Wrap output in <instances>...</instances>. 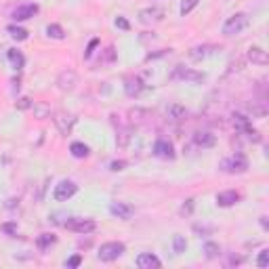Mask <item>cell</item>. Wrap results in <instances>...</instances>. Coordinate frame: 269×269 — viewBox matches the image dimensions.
I'll return each mask as SVG.
<instances>
[{"label": "cell", "mask_w": 269, "mask_h": 269, "mask_svg": "<svg viewBox=\"0 0 269 269\" xmlns=\"http://www.w3.org/2000/svg\"><path fill=\"white\" fill-rule=\"evenodd\" d=\"M248 23H251V19H248L246 13H235V15H232L223 23V34L235 36V34H240V32H244L248 28Z\"/></svg>", "instance_id": "cell-1"}, {"label": "cell", "mask_w": 269, "mask_h": 269, "mask_svg": "<svg viewBox=\"0 0 269 269\" xmlns=\"http://www.w3.org/2000/svg\"><path fill=\"white\" fill-rule=\"evenodd\" d=\"M124 251H126V246L122 244V242H107V244H101L97 254H99V259L103 261V263H112V261L122 257Z\"/></svg>", "instance_id": "cell-2"}, {"label": "cell", "mask_w": 269, "mask_h": 269, "mask_svg": "<svg viewBox=\"0 0 269 269\" xmlns=\"http://www.w3.org/2000/svg\"><path fill=\"white\" fill-rule=\"evenodd\" d=\"M69 232H76V234H91L97 229V223L93 219H80V217H72V219H67L63 223Z\"/></svg>", "instance_id": "cell-3"}, {"label": "cell", "mask_w": 269, "mask_h": 269, "mask_svg": "<svg viewBox=\"0 0 269 269\" xmlns=\"http://www.w3.org/2000/svg\"><path fill=\"white\" fill-rule=\"evenodd\" d=\"M76 191H78V185H76L74 181H61L55 185L53 189V198L57 202H67L69 198L76 196Z\"/></svg>", "instance_id": "cell-4"}, {"label": "cell", "mask_w": 269, "mask_h": 269, "mask_svg": "<svg viewBox=\"0 0 269 269\" xmlns=\"http://www.w3.org/2000/svg\"><path fill=\"white\" fill-rule=\"evenodd\" d=\"M223 170H227V172H246L248 170V160H246V156L242 151H235L232 158L229 160H225L223 162Z\"/></svg>", "instance_id": "cell-5"}, {"label": "cell", "mask_w": 269, "mask_h": 269, "mask_svg": "<svg viewBox=\"0 0 269 269\" xmlns=\"http://www.w3.org/2000/svg\"><path fill=\"white\" fill-rule=\"evenodd\" d=\"M38 11H40V6L36 2H25V4H19L15 11H13V19L15 21H28L34 15H38Z\"/></svg>", "instance_id": "cell-6"}, {"label": "cell", "mask_w": 269, "mask_h": 269, "mask_svg": "<svg viewBox=\"0 0 269 269\" xmlns=\"http://www.w3.org/2000/svg\"><path fill=\"white\" fill-rule=\"evenodd\" d=\"M53 120H55V126L59 129L61 134H69L72 129H74V124H76L74 114H66V112H57Z\"/></svg>", "instance_id": "cell-7"}, {"label": "cell", "mask_w": 269, "mask_h": 269, "mask_svg": "<svg viewBox=\"0 0 269 269\" xmlns=\"http://www.w3.org/2000/svg\"><path fill=\"white\" fill-rule=\"evenodd\" d=\"M172 78H175V80H185V82H202L204 74L196 72V69H191V67H185V66H177L175 72H172Z\"/></svg>", "instance_id": "cell-8"}, {"label": "cell", "mask_w": 269, "mask_h": 269, "mask_svg": "<svg viewBox=\"0 0 269 269\" xmlns=\"http://www.w3.org/2000/svg\"><path fill=\"white\" fill-rule=\"evenodd\" d=\"M76 82H78V76H76L74 69H63V72L57 76V88L63 93L72 91V88L76 86Z\"/></svg>", "instance_id": "cell-9"}, {"label": "cell", "mask_w": 269, "mask_h": 269, "mask_svg": "<svg viewBox=\"0 0 269 269\" xmlns=\"http://www.w3.org/2000/svg\"><path fill=\"white\" fill-rule=\"evenodd\" d=\"M164 19V11L160 6H150V9H143L139 13V21L141 23H158Z\"/></svg>", "instance_id": "cell-10"}, {"label": "cell", "mask_w": 269, "mask_h": 269, "mask_svg": "<svg viewBox=\"0 0 269 269\" xmlns=\"http://www.w3.org/2000/svg\"><path fill=\"white\" fill-rule=\"evenodd\" d=\"M153 153H156L158 158H162V160H172V158H175V147H172L170 141L158 139L156 143H153Z\"/></svg>", "instance_id": "cell-11"}, {"label": "cell", "mask_w": 269, "mask_h": 269, "mask_svg": "<svg viewBox=\"0 0 269 269\" xmlns=\"http://www.w3.org/2000/svg\"><path fill=\"white\" fill-rule=\"evenodd\" d=\"M110 213L114 217H118V219H122V221H129L131 217L134 215V208L131 206V204H126V202H114L110 206Z\"/></svg>", "instance_id": "cell-12"}, {"label": "cell", "mask_w": 269, "mask_h": 269, "mask_svg": "<svg viewBox=\"0 0 269 269\" xmlns=\"http://www.w3.org/2000/svg\"><path fill=\"white\" fill-rule=\"evenodd\" d=\"M137 265L139 269H158V267H162V261L151 252H143L137 257Z\"/></svg>", "instance_id": "cell-13"}, {"label": "cell", "mask_w": 269, "mask_h": 269, "mask_svg": "<svg viewBox=\"0 0 269 269\" xmlns=\"http://www.w3.org/2000/svg\"><path fill=\"white\" fill-rule=\"evenodd\" d=\"M124 91L129 97H137V95H141V91H143V80H141L139 76H129L126 84H124Z\"/></svg>", "instance_id": "cell-14"}, {"label": "cell", "mask_w": 269, "mask_h": 269, "mask_svg": "<svg viewBox=\"0 0 269 269\" xmlns=\"http://www.w3.org/2000/svg\"><path fill=\"white\" fill-rule=\"evenodd\" d=\"M240 200V194L238 191H234V189H227V191H221L219 196H217V204L223 208H227V206H234V204H238Z\"/></svg>", "instance_id": "cell-15"}, {"label": "cell", "mask_w": 269, "mask_h": 269, "mask_svg": "<svg viewBox=\"0 0 269 269\" xmlns=\"http://www.w3.org/2000/svg\"><path fill=\"white\" fill-rule=\"evenodd\" d=\"M194 143L198 147H202V150H208V147H213L217 143V137L213 133H208V131H204V133H196L194 134Z\"/></svg>", "instance_id": "cell-16"}, {"label": "cell", "mask_w": 269, "mask_h": 269, "mask_svg": "<svg viewBox=\"0 0 269 269\" xmlns=\"http://www.w3.org/2000/svg\"><path fill=\"white\" fill-rule=\"evenodd\" d=\"M248 61H252V63H257V66H267L269 63V57L263 49H259V47H251L248 49Z\"/></svg>", "instance_id": "cell-17"}, {"label": "cell", "mask_w": 269, "mask_h": 269, "mask_svg": "<svg viewBox=\"0 0 269 269\" xmlns=\"http://www.w3.org/2000/svg\"><path fill=\"white\" fill-rule=\"evenodd\" d=\"M217 50V47H213V44H202V47H194L189 50V57L191 59H196V61H200L204 59V57H208V55H213Z\"/></svg>", "instance_id": "cell-18"}, {"label": "cell", "mask_w": 269, "mask_h": 269, "mask_svg": "<svg viewBox=\"0 0 269 269\" xmlns=\"http://www.w3.org/2000/svg\"><path fill=\"white\" fill-rule=\"evenodd\" d=\"M185 116H187V110H185L183 105H179V103H170L168 105V118L170 120H185Z\"/></svg>", "instance_id": "cell-19"}, {"label": "cell", "mask_w": 269, "mask_h": 269, "mask_svg": "<svg viewBox=\"0 0 269 269\" xmlns=\"http://www.w3.org/2000/svg\"><path fill=\"white\" fill-rule=\"evenodd\" d=\"M32 110H34V118H38V120H44V118L50 116V107L47 103H42V101H38V103L32 105Z\"/></svg>", "instance_id": "cell-20"}, {"label": "cell", "mask_w": 269, "mask_h": 269, "mask_svg": "<svg viewBox=\"0 0 269 269\" xmlns=\"http://www.w3.org/2000/svg\"><path fill=\"white\" fill-rule=\"evenodd\" d=\"M6 32H9L11 38H13V40H17V42L28 40V32H25L23 28H19V25H9V28H6Z\"/></svg>", "instance_id": "cell-21"}, {"label": "cell", "mask_w": 269, "mask_h": 269, "mask_svg": "<svg viewBox=\"0 0 269 269\" xmlns=\"http://www.w3.org/2000/svg\"><path fill=\"white\" fill-rule=\"evenodd\" d=\"M55 242H57V238L53 234H40V235H38V240H36V246L40 248V251H47L50 244H55Z\"/></svg>", "instance_id": "cell-22"}, {"label": "cell", "mask_w": 269, "mask_h": 269, "mask_svg": "<svg viewBox=\"0 0 269 269\" xmlns=\"http://www.w3.org/2000/svg\"><path fill=\"white\" fill-rule=\"evenodd\" d=\"M69 151H72L74 158H86L88 156V147L84 143H80V141H76V143L69 145Z\"/></svg>", "instance_id": "cell-23"}, {"label": "cell", "mask_w": 269, "mask_h": 269, "mask_svg": "<svg viewBox=\"0 0 269 269\" xmlns=\"http://www.w3.org/2000/svg\"><path fill=\"white\" fill-rule=\"evenodd\" d=\"M47 36H49V38H55V40H63V38H66V32H63L61 25L50 23L49 28H47Z\"/></svg>", "instance_id": "cell-24"}, {"label": "cell", "mask_w": 269, "mask_h": 269, "mask_svg": "<svg viewBox=\"0 0 269 269\" xmlns=\"http://www.w3.org/2000/svg\"><path fill=\"white\" fill-rule=\"evenodd\" d=\"M9 59H11V63L15 66V69H21L23 67V63H25V57L19 53V50H9Z\"/></svg>", "instance_id": "cell-25"}, {"label": "cell", "mask_w": 269, "mask_h": 269, "mask_svg": "<svg viewBox=\"0 0 269 269\" xmlns=\"http://www.w3.org/2000/svg\"><path fill=\"white\" fill-rule=\"evenodd\" d=\"M204 252H206L208 259H215V257H219L221 248H219V244H217V242H206V244H204Z\"/></svg>", "instance_id": "cell-26"}, {"label": "cell", "mask_w": 269, "mask_h": 269, "mask_svg": "<svg viewBox=\"0 0 269 269\" xmlns=\"http://www.w3.org/2000/svg\"><path fill=\"white\" fill-rule=\"evenodd\" d=\"M172 248H175L177 254L185 252V248H187V242H185L183 235H175V240H172Z\"/></svg>", "instance_id": "cell-27"}, {"label": "cell", "mask_w": 269, "mask_h": 269, "mask_svg": "<svg viewBox=\"0 0 269 269\" xmlns=\"http://www.w3.org/2000/svg\"><path fill=\"white\" fill-rule=\"evenodd\" d=\"M198 2H200V0H183V2H181V15H183V17L189 15V13L198 6Z\"/></svg>", "instance_id": "cell-28"}, {"label": "cell", "mask_w": 269, "mask_h": 269, "mask_svg": "<svg viewBox=\"0 0 269 269\" xmlns=\"http://www.w3.org/2000/svg\"><path fill=\"white\" fill-rule=\"evenodd\" d=\"M32 105H34V101H32L30 97H21V99H17V103H15L17 110H30Z\"/></svg>", "instance_id": "cell-29"}, {"label": "cell", "mask_w": 269, "mask_h": 269, "mask_svg": "<svg viewBox=\"0 0 269 269\" xmlns=\"http://www.w3.org/2000/svg\"><path fill=\"white\" fill-rule=\"evenodd\" d=\"M257 265H259V267H263V269L269 265V251H267V248H263V251H261L259 259H257Z\"/></svg>", "instance_id": "cell-30"}, {"label": "cell", "mask_w": 269, "mask_h": 269, "mask_svg": "<svg viewBox=\"0 0 269 269\" xmlns=\"http://www.w3.org/2000/svg\"><path fill=\"white\" fill-rule=\"evenodd\" d=\"M126 164H129L126 160H114V162L110 164V168H112L114 172H118V170H124V166H126Z\"/></svg>", "instance_id": "cell-31"}, {"label": "cell", "mask_w": 269, "mask_h": 269, "mask_svg": "<svg viewBox=\"0 0 269 269\" xmlns=\"http://www.w3.org/2000/svg\"><path fill=\"white\" fill-rule=\"evenodd\" d=\"M97 44H99V40H97V38H93L91 44H88V49H86V53H84V59H91V55H93V50H95Z\"/></svg>", "instance_id": "cell-32"}, {"label": "cell", "mask_w": 269, "mask_h": 269, "mask_svg": "<svg viewBox=\"0 0 269 269\" xmlns=\"http://www.w3.org/2000/svg\"><path fill=\"white\" fill-rule=\"evenodd\" d=\"M80 263H82V257H80V254H74L72 259H67L66 265H67V267H78Z\"/></svg>", "instance_id": "cell-33"}, {"label": "cell", "mask_w": 269, "mask_h": 269, "mask_svg": "<svg viewBox=\"0 0 269 269\" xmlns=\"http://www.w3.org/2000/svg\"><path fill=\"white\" fill-rule=\"evenodd\" d=\"M191 210H194V200H187V204H183L181 213L183 215H191Z\"/></svg>", "instance_id": "cell-34"}, {"label": "cell", "mask_w": 269, "mask_h": 269, "mask_svg": "<svg viewBox=\"0 0 269 269\" xmlns=\"http://www.w3.org/2000/svg\"><path fill=\"white\" fill-rule=\"evenodd\" d=\"M116 25H118L120 30H129V28H131V25H129V21H126L124 17H118V19H116Z\"/></svg>", "instance_id": "cell-35"}, {"label": "cell", "mask_w": 269, "mask_h": 269, "mask_svg": "<svg viewBox=\"0 0 269 269\" xmlns=\"http://www.w3.org/2000/svg\"><path fill=\"white\" fill-rule=\"evenodd\" d=\"M114 59V49L110 47V49H107V53H105V61H112Z\"/></svg>", "instance_id": "cell-36"}, {"label": "cell", "mask_w": 269, "mask_h": 269, "mask_svg": "<svg viewBox=\"0 0 269 269\" xmlns=\"http://www.w3.org/2000/svg\"><path fill=\"white\" fill-rule=\"evenodd\" d=\"M261 225H263V227H265V229H267V227H269V225H267V217H261Z\"/></svg>", "instance_id": "cell-37"}]
</instances>
